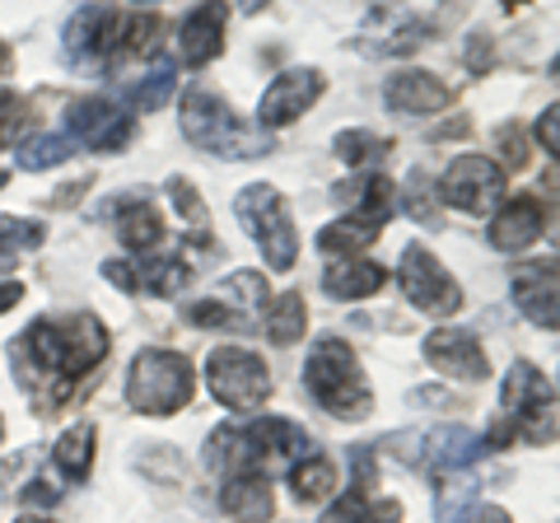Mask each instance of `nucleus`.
<instances>
[{"label": "nucleus", "mask_w": 560, "mask_h": 523, "mask_svg": "<svg viewBox=\"0 0 560 523\" xmlns=\"http://www.w3.org/2000/svg\"><path fill=\"white\" fill-rule=\"evenodd\" d=\"M108 327L94 313H61V318H38L14 346V360L43 379H84L108 356Z\"/></svg>", "instance_id": "1"}, {"label": "nucleus", "mask_w": 560, "mask_h": 523, "mask_svg": "<svg viewBox=\"0 0 560 523\" xmlns=\"http://www.w3.org/2000/svg\"><path fill=\"white\" fill-rule=\"evenodd\" d=\"M304 383L327 416L337 421H370L374 416V388L364 379L360 356L350 351V341L341 337H318L304 360Z\"/></svg>", "instance_id": "2"}, {"label": "nucleus", "mask_w": 560, "mask_h": 523, "mask_svg": "<svg viewBox=\"0 0 560 523\" xmlns=\"http://www.w3.org/2000/svg\"><path fill=\"white\" fill-rule=\"evenodd\" d=\"M178 121H183V136L197 150L215 154V160H261V154L276 150V136L243 121L230 103L210 90H187L183 94V108H178Z\"/></svg>", "instance_id": "3"}, {"label": "nucleus", "mask_w": 560, "mask_h": 523, "mask_svg": "<svg viewBox=\"0 0 560 523\" xmlns=\"http://www.w3.org/2000/svg\"><path fill=\"white\" fill-rule=\"evenodd\" d=\"M197 393V370L183 351H164V346H145L131 370H127V407L136 416H150V421H164V416L183 411Z\"/></svg>", "instance_id": "4"}, {"label": "nucleus", "mask_w": 560, "mask_h": 523, "mask_svg": "<svg viewBox=\"0 0 560 523\" xmlns=\"http://www.w3.org/2000/svg\"><path fill=\"white\" fill-rule=\"evenodd\" d=\"M500 411L514 426L518 440H528V444H551L560 434V397L551 388V379L533 360L510 364V374L500 383Z\"/></svg>", "instance_id": "5"}, {"label": "nucleus", "mask_w": 560, "mask_h": 523, "mask_svg": "<svg viewBox=\"0 0 560 523\" xmlns=\"http://www.w3.org/2000/svg\"><path fill=\"white\" fill-rule=\"evenodd\" d=\"M234 216L243 220V230L253 234V243L261 248V262H267L271 271H290L294 267V257H300V230H294L290 201L280 197L271 183L238 187Z\"/></svg>", "instance_id": "6"}, {"label": "nucleus", "mask_w": 560, "mask_h": 523, "mask_svg": "<svg viewBox=\"0 0 560 523\" xmlns=\"http://www.w3.org/2000/svg\"><path fill=\"white\" fill-rule=\"evenodd\" d=\"M206 388L224 411H257L276 383L267 360L248 351V346H215L206 360Z\"/></svg>", "instance_id": "7"}, {"label": "nucleus", "mask_w": 560, "mask_h": 523, "mask_svg": "<svg viewBox=\"0 0 560 523\" xmlns=\"http://www.w3.org/2000/svg\"><path fill=\"white\" fill-rule=\"evenodd\" d=\"M397 286L407 294V304L430 313V318H453V313L463 309V286L453 281V271L425 248V243H407V248H401Z\"/></svg>", "instance_id": "8"}, {"label": "nucleus", "mask_w": 560, "mask_h": 523, "mask_svg": "<svg viewBox=\"0 0 560 523\" xmlns=\"http://www.w3.org/2000/svg\"><path fill=\"white\" fill-rule=\"evenodd\" d=\"M440 201L453 206V211H467V216H490L495 206L504 201V168L486 154H458L444 178L434 183Z\"/></svg>", "instance_id": "9"}, {"label": "nucleus", "mask_w": 560, "mask_h": 523, "mask_svg": "<svg viewBox=\"0 0 560 523\" xmlns=\"http://www.w3.org/2000/svg\"><path fill=\"white\" fill-rule=\"evenodd\" d=\"M323 94H327V75L313 71V66H290V71H280V75L267 84L261 103H257L261 131H271V127H294V121H300Z\"/></svg>", "instance_id": "10"}, {"label": "nucleus", "mask_w": 560, "mask_h": 523, "mask_svg": "<svg viewBox=\"0 0 560 523\" xmlns=\"http://www.w3.org/2000/svg\"><path fill=\"white\" fill-rule=\"evenodd\" d=\"M66 136L75 146H84V150H103V154H113V150H121L136 136V121L117 108V103H108V98H75L66 108Z\"/></svg>", "instance_id": "11"}, {"label": "nucleus", "mask_w": 560, "mask_h": 523, "mask_svg": "<svg viewBox=\"0 0 560 523\" xmlns=\"http://www.w3.org/2000/svg\"><path fill=\"white\" fill-rule=\"evenodd\" d=\"M420 356L434 374H444L453 383H481L490 379V360L481 351V341L463 333V327H440V333H430L425 346H420Z\"/></svg>", "instance_id": "12"}, {"label": "nucleus", "mask_w": 560, "mask_h": 523, "mask_svg": "<svg viewBox=\"0 0 560 523\" xmlns=\"http://www.w3.org/2000/svg\"><path fill=\"white\" fill-rule=\"evenodd\" d=\"M510 300L533 327L560 333V267L556 262H528V267H518L510 281Z\"/></svg>", "instance_id": "13"}, {"label": "nucleus", "mask_w": 560, "mask_h": 523, "mask_svg": "<svg viewBox=\"0 0 560 523\" xmlns=\"http://www.w3.org/2000/svg\"><path fill=\"white\" fill-rule=\"evenodd\" d=\"M383 103L401 117H430L453 103V90L434 71H393L383 80Z\"/></svg>", "instance_id": "14"}, {"label": "nucleus", "mask_w": 560, "mask_h": 523, "mask_svg": "<svg viewBox=\"0 0 560 523\" xmlns=\"http://www.w3.org/2000/svg\"><path fill=\"white\" fill-rule=\"evenodd\" d=\"M121 20H127V10H108V5H84V10H75V20L66 24V51L75 61L103 57V51H117Z\"/></svg>", "instance_id": "15"}, {"label": "nucleus", "mask_w": 560, "mask_h": 523, "mask_svg": "<svg viewBox=\"0 0 560 523\" xmlns=\"http://www.w3.org/2000/svg\"><path fill=\"white\" fill-rule=\"evenodd\" d=\"M547 234V216H541V201L537 197H514L504 201L495 220H490V248L500 253H523Z\"/></svg>", "instance_id": "16"}, {"label": "nucleus", "mask_w": 560, "mask_h": 523, "mask_svg": "<svg viewBox=\"0 0 560 523\" xmlns=\"http://www.w3.org/2000/svg\"><path fill=\"white\" fill-rule=\"evenodd\" d=\"M337 201L350 206V216H360V220H370L374 230H383V220L397 211L401 191L388 173H355V178L337 183Z\"/></svg>", "instance_id": "17"}, {"label": "nucleus", "mask_w": 560, "mask_h": 523, "mask_svg": "<svg viewBox=\"0 0 560 523\" xmlns=\"http://www.w3.org/2000/svg\"><path fill=\"white\" fill-rule=\"evenodd\" d=\"M224 20L230 10L224 5H197L178 24V61L183 66H206L224 51Z\"/></svg>", "instance_id": "18"}, {"label": "nucleus", "mask_w": 560, "mask_h": 523, "mask_svg": "<svg viewBox=\"0 0 560 523\" xmlns=\"http://www.w3.org/2000/svg\"><path fill=\"white\" fill-rule=\"evenodd\" d=\"M383 286H388V267H378L370 257H341L323 271V294L337 304H360Z\"/></svg>", "instance_id": "19"}, {"label": "nucleus", "mask_w": 560, "mask_h": 523, "mask_svg": "<svg viewBox=\"0 0 560 523\" xmlns=\"http://www.w3.org/2000/svg\"><path fill=\"white\" fill-rule=\"evenodd\" d=\"M420 449H425V463L434 467V473H463L467 463H477L486 444H481V434H471L467 426H434L425 440H420Z\"/></svg>", "instance_id": "20"}, {"label": "nucleus", "mask_w": 560, "mask_h": 523, "mask_svg": "<svg viewBox=\"0 0 560 523\" xmlns=\"http://www.w3.org/2000/svg\"><path fill=\"white\" fill-rule=\"evenodd\" d=\"M220 510L230 514L234 523H271L276 514V496H271V481L257 477V473H243V477H224V491H220Z\"/></svg>", "instance_id": "21"}, {"label": "nucleus", "mask_w": 560, "mask_h": 523, "mask_svg": "<svg viewBox=\"0 0 560 523\" xmlns=\"http://www.w3.org/2000/svg\"><path fill=\"white\" fill-rule=\"evenodd\" d=\"M290 491L304 504L331 500V491H337V463L327 453H304L300 463H290Z\"/></svg>", "instance_id": "22"}, {"label": "nucleus", "mask_w": 560, "mask_h": 523, "mask_svg": "<svg viewBox=\"0 0 560 523\" xmlns=\"http://www.w3.org/2000/svg\"><path fill=\"white\" fill-rule=\"evenodd\" d=\"M117 239H121V248H131V253H154L164 243V216H160V206H150L145 197H136L131 211L117 220Z\"/></svg>", "instance_id": "23"}, {"label": "nucleus", "mask_w": 560, "mask_h": 523, "mask_svg": "<svg viewBox=\"0 0 560 523\" xmlns=\"http://www.w3.org/2000/svg\"><path fill=\"white\" fill-rule=\"evenodd\" d=\"M261 333H267L271 346H294V341H304V333H308V304H304V294L285 290L280 300H271Z\"/></svg>", "instance_id": "24"}, {"label": "nucleus", "mask_w": 560, "mask_h": 523, "mask_svg": "<svg viewBox=\"0 0 560 523\" xmlns=\"http://www.w3.org/2000/svg\"><path fill=\"white\" fill-rule=\"evenodd\" d=\"M94 444H98L94 421H75L57 440V449H51V463H57L70 481H84L90 477V467H94Z\"/></svg>", "instance_id": "25"}, {"label": "nucleus", "mask_w": 560, "mask_h": 523, "mask_svg": "<svg viewBox=\"0 0 560 523\" xmlns=\"http://www.w3.org/2000/svg\"><path fill=\"white\" fill-rule=\"evenodd\" d=\"M323 523H401V504L397 500H370L364 491H350L331 504Z\"/></svg>", "instance_id": "26"}, {"label": "nucleus", "mask_w": 560, "mask_h": 523, "mask_svg": "<svg viewBox=\"0 0 560 523\" xmlns=\"http://www.w3.org/2000/svg\"><path fill=\"white\" fill-rule=\"evenodd\" d=\"M378 239V230L370 220H360V216H341V220H331L327 230L318 234V248L327 253V257H355V253H364L370 243Z\"/></svg>", "instance_id": "27"}, {"label": "nucleus", "mask_w": 560, "mask_h": 523, "mask_svg": "<svg viewBox=\"0 0 560 523\" xmlns=\"http://www.w3.org/2000/svg\"><path fill=\"white\" fill-rule=\"evenodd\" d=\"M434 519L440 523H467L477 519V481L467 473L440 477V496H434Z\"/></svg>", "instance_id": "28"}, {"label": "nucleus", "mask_w": 560, "mask_h": 523, "mask_svg": "<svg viewBox=\"0 0 560 523\" xmlns=\"http://www.w3.org/2000/svg\"><path fill=\"white\" fill-rule=\"evenodd\" d=\"M331 154H337L341 164H374L383 160V154H393V141L388 136H374V131H364V127H350V131H337V141H331Z\"/></svg>", "instance_id": "29"}, {"label": "nucleus", "mask_w": 560, "mask_h": 523, "mask_svg": "<svg viewBox=\"0 0 560 523\" xmlns=\"http://www.w3.org/2000/svg\"><path fill=\"white\" fill-rule=\"evenodd\" d=\"M173 90H178V66H173V61H154V71L145 80H131V108L136 113L164 108V103L173 98Z\"/></svg>", "instance_id": "30"}, {"label": "nucleus", "mask_w": 560, "mask_h": 523, "mask_svg": "<svg viewBox=\"0 0 560 523\" xmlns=\"http://www.w3.org/2000/svg\"><path fill=\"white\" fill-rule=\"evenodd\" d=\"M168 201L178 206V216L191 224V239L210 243V211H206V201L197 197V187H191L183 173H173V178H168Z\"/></svg>", "instance_id": "31"}, {"label": "nucleus", "mask_w": 560, "mask_h": 523, "mask_svg": "<svg viewBox=\"0 0 560 523\" xmlns=\"http://www.w3.org/2000/svg\"><path fill=\"white\" fill-rule=\"evenodd\" d=\"M70 150H75V141L70 136H33V141H24L20 146V168H28V173H43V168H57V164H66L70 160Z\"/></svg>", "instance_id": "32"}, {"label": "nucleus", "mask_w": 560, "mask_h": 523, "mask_svg": "<svg viewBox=\"0 0 560 523\" xmlns=\"http://www.w3.org/2000/svg\"><path fill=\"white\" fill-rule=\"evenodd\" d=\"M38 243H43V224H33V220H14V216H0V271H5L20 253L38 248Z\"/></svg>", "instance_id": "33"}, {"label": "nucleus", "mask_w": 560, "mask_h": 523, "mask_svg": "<svg viewBox=\"0 0 560 523\" xmlns=\"http://www.w3.org/2000/svg\"><path fill=\"white\" fill-rule=\"evenodd\" d=\"M407 211L416 224H440V191L425 178V168L407 173Z\"/></svg>", "instance_id": "34"}, {"label": "nucleus", "mask_w": 560, "mask_h": 523, "mask_svg": "<svg viewBox=\"0 0 560 523\" xmlns=\"http://www.w3.org/2000/svg\"><path fill=\"white\" fill-rule=\"evenodd\" d=\"M533 136H537V146L547 150L551 160H560V103H551V108H541Z\"/></svg>", "instance_id": "35"}, {"label": "nucleus", "mask_w": 560, "mask_h": 523, "mask_svg": "<svg viewBox=\"0 0 560 523\" xmlns=\"http://www.w3.org/2000/svg\"><path fill=\"white\" fill-rule=\"evenodd\" d=\"M490 57H495V47H490L486 33H471V47L463 51V61H467V71H490Z\"/></svg>", "instance_id": "36"}, {"label": "nucleus", "mask_w": 560, "mask_h": 523, "mask_svg": "<svg viewBox=\"0 0 560 523\" xmlns=\"http://www.w3.org/2000/svg\"><path fill=\"white\" fill-rule=\"evenodd\" d=\"M500 150H510V154H504V164H510V168H523V164H528V146H523L518 127H500Z\"/></svg>", "instance_id": "37"}, {"label": "nucleus", "mask_w": 560, "mask_h": 523, "mask_svg": "<svg viewBox=\"0 0 560 523\" xmlns=\"http://www.w3.org/2000/svg\"><path fill=\"white\" fill-rule=\"evenodd\" d=\"M14 117H20V98H14V94H5V90H0V141H5V136H10V127H14Z\"/></svg>", "instance_id": "38"}, {"label": "nucleus", "mask_w": 560, "mask_h": 523, "mask_svg": "<svg viewBox=\"0 0 560 523\" xmlns=\"http://www.w3.org/2000/svg\"><path fill=\"white\" fill-rule=\"evenodd\" d=\"M24 500H28V504H57V491H51L47 481H28V486H24Z\"/></svg>", "instance_id": "39"}, {"label": "nucleus", "mask_w": 560, "mask_h": 523, "mask_svg": "<svg viewBox=\"0 0 560 523\" xmlns=\"http://www.w3.org/2000/svg\"><path fill=\"white\" fill-rule=\"evenodd\" d=\"M20 300H24V286L20 281H0V313H10Z\"/></svg>", "instance_id": "40"}, {"label": "nucleus", "mask_w": 560, "mask_h": 523, "mask_svg": "<svg viewBox=\"0 0 560 523\" xmlns=\"http://www.w3.org/2000/svg\"><path fill=\"white\" fill-rule=\"evenodd\" d=\"M471 523H514V514H510V510H500V504H481Z\"/></svg>", "instance_id": "41"}, {"label": "nucleus", "mask_w": 560, "mask_h": 523, "mask_svg": "<svg viewBox=\"0 0 560 523\" xmlns=\"http://www.w3.org/2000/svg\"><path fill=\"white\" fill-rule=\"evenodd\" d=\"M551 80L560 84V51H556V61H551Z\"/></svg>", "instance_id": "42"}, {"label": "nucleus", "mask_w": 560, "mask_h": 523, "mask_svg": "<svg viewBox=\"0 0 560 523\" xmlns=\"http://www.w3.org/2000/svg\"><path fill=\"white\" fill-rule=\"evenodd\" d=\"M14 523H51V519H38V514H33V519H14Z\"/></svg>", "instance_id": "43"}, {"label": "nucleus", "mask_w": 560, "mask_h": 523, "mask_svg": "<svg viewBox=\"0 0 560 523\" xmlns=\"http://www.w3.org/2000/svg\"><path fill=\"white\" fill-rule=\"evenodd\" d=\"M5 183H10V173H5V168H0V187H5Z\"/></svg>", "instance_id": "44"}, {"label": "nucleus", "mask_w": 560, "mask_h": 523, "mask_svg": "<svg viewBox=\"0 0 560 523\" xmlns=\"http://www.w3.org/2000/svg\"><path fill=\"white\" fill-rule=\"evenodd\" d=\"M0 440H5V421H0Z\"/></svg>", "instance_id": "45"}]
</instances>
